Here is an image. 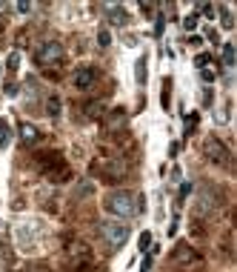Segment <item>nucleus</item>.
I'll use <instances>...</instances> for the list:
<instances>
[{"label": "nucleus", "instance_id": "1", "mask_svg": "<svg viewBox=\"0 0 237 272\" xmlns=\"http://www.w3.org/2000/svg\"><path fill=\"white\" fill-rule=\"evenodd\" d=\"M106 209L112 212V215H118V218H132L137 215V198L132 192H112L109 198H106Z\"/></svg>", "mask_w": 237, "mask_h": 272}, {"label": "nucleus", "instance_id": "2", "mask_svg": "<svg viewBox=\"0 0 237 272\" xmlns=\"http://www.w3.org/2000/svg\"><path fill=\"white\" fill-rule=\"evenodd\" d=\"M34 60L40 63V66H57L60 60H63V46L60 43H54V40H46V43H40V49L34 54Z\"/></svg>", "mask_w": 237, "mask_h": 272}, {"label": "nucleus", "instance_id": "3", "mask_svg": "<svg viewBox=\"0 0 237 272\" xmlns=\"http://www.w3.org/2000/svg\"><path fill=\"white\" fill-rule=\"evenodd\" d=\"M100 232H103V238L109 241V246H123V244L129 241V226L123 221L100 223Z\"/></svg>", "mask_w": 237, "mask_h": 272}, {"label": "nucleus", "instance_id": "4", "mask_svg": "<svg viewBox=\"0 0 237 272\" xmlns=\"http://www.w3.org/2000/svg\"><path fill=\"white\" fill-rule=\"evenodd\" d=\"M203 149H206V158L214 161V163H226L229 161V149L223 146V140H217V137H209Z\"/></svg>", "mask_w": 237, "mask_h": 272}, {"label": "nucleus", "instance_id": "5", "mask_svg": "<svg viewBox=\"0 0 237 272\" xmlns=\"http://www.w3.org/2000/svg\"><path fill=\"white\" fill-rule=\"evenodd\" d=\"M95 69L92 66H83V69H77L74 72V78H71V83H74V89H89V86L95 83Z\"/></svg>", "mask_w": 237, "mask_h": 272}, {"label": "nucleus", "instance_id": "6", "mask_svg": "<svg viewBox=\"0 0 237 272\" xmlns=\"http://www.w3.org/2000/svg\"><path fill=\"white\" fill-rule=\"evenodd\" d=\"M37 137H40V132H37L34 123H20V140L23 143H34Z\"/></svg>", "mask_w": 237, "mask_h": 272}, {"label": "nucleus", "instance_id": "7", "mask_svg": "<svg viewBox=\"0 0 237 272\" xmlns=\"http://www.w3.org/2000/svg\"><path fill=\"white\" fill-rule=\"evenodd\" d=\"M106 15H109V20H112L115 26H123V23H126V12H123V6H106Z\"/></svg>", "mask_w": 237, "mask_h": 272}, {"label": "nucleus", "instance_id": "8", "mask_svg": "<svg viewBox=\"0 0 237 272\" xmlns=\"http://www.w3.org/2000/svg\"><path fill=\"white\" fill-rule=\"evenodd\" d=\"M223 66L235 69V43H223Z\"/></svg>", "mask_w": 237, "mask_h": 272}, {"label": "nucleus", "instance_id": "9", "mask_svg": "<svg viewBox=\"0 0 237 272\" xmlns=\"http://www.w3.org/2000/svg\"><path fill=\"white\" fill-rule=\"evenodd\" d=\"M9 140H12V126L6 118H0V146H9Z\"/></svg>", "mask_w": 237, "mask_h": 272}, {"label": "nucleus", "instance_id": "10", "mask_svg": "<svg viewBox=\"0 0 237 272\" xmlns=\"http://www.w3.org/2000/svg\"><path fill=\"white\" fill-rule=\"evenodd\" d=\"M46 115H49V118H57V115H60V101H57V98H49V103H46Z\"/></svg>", "mask_w": 237, "mask_h": 272}, {"label": "nucleus", "instance_id": "11", "mask_svg": "<svg viewBox=\"0 0 237 272\" xmlns=\"http://www.w3.org/2000/svg\"><path fill=\"white\" fill-rule=\"evenodd\" d=\"M197 23H200V17H197V15H186V17H183V29H186V32H194V29H197Z\"/></svg>", "mask_w": 237, "mask_h": 272}, {"label": "nucleus", "instance_id": "12", "mask_svg": "<svg viewBox=\"0 0 237 272\" xmlns=\"http://www.w3.org/2000/svg\"><path fill=\"white\" fill-rule=\"evenodd\" d=\"M135 75H137V83H146V57H140V60H137Z\"/></svg>", "mask_w": 237, "mask_h": 272}, {"label": "nucleus", "instance_id": "13", "mask_svg": "<svg viewBox=\"0 0 237 272\" xmlns=\"http://www.w3.org/2000/svg\"><path fill=\"white\" fill-rule=\"evenodd\" d=\"M200 78H203L206 83H214V81H217V72H212V69H200Z\"/></svg>", "mask_w": 237, "mask_h": 272}, {"label": "nucleus", "instance_id": "14", "mask_svg": "<svg viewBox=\"0 0 237 272\" xmlns=\"http://www.w3.org/2000/svg\"><path fill=\"white\" fill-rule=\"evenodd\" d=\"M194 252H189V246H177V261H191Z\"/></svg>", "mask_w": 237, "mask_h": 272}, {"label": "nucleus", "instance_id": "15", "mask_svg": "<svg viewBox=\"0 0 237 272\" xmlns=\"http://www.w3.org/2000/svg\"><path fill=\"white\" fill-rule=\"evenodd\" d=\"M100 103H89V106H86V115H89V118H97V115H100Z\"/></svg>", "mask_w": 237, "mask_h": 272}, {"label": "nucleus", "instance_id": "16", "mask_svg": "<svg viewBox=\"0 0 237 272\" xmlns=\"http://www.w3.org/2000/svg\"><path fill=\"white\" fill-rule=\"evenodd\" d=\"M6 66L12 69V72H15L17 66H20V54H17V52H12V54H9V60H6Z\"/></svg>", "mask_w": 237, "mask_h": 272}, {"label": "nucleus", "instance_id": "17", "mask_svg": "<svg viewBox=\"0 0 237 272\" xmlns=\"http://www.w3.org/2000/svg\"><path fill=\"white\" fill-rule=\"evenodd\" d=\"M97 43H100L103 49H106V46H109V43H112V34H109V32H106V29H103V32L97 34Z\"/></svg>", "mask_w": 237, "mask_h": 272}, {"label": "nucleus", "instance_id": "18", "mask_svg": "<svg viewBox=\"0 0 237 272\" xmlns=\"http://www.w3.org/2000/svg\"><path fill=\"white\" fill-rule=\"evenodd\" d=\"M194 63H197V66H200V69H206V63H212V54H206V52H200Z\"/></svg>", "mask_w": 237, "mask_h": 272}, {"label": "nucleus", "instance_id": "19", "mask_svg": "<svg viewBox=\"0 0 237 272\" xmlns=\"http://www.w3.org/2000/svg\"><path fill=\"white\" fill-rule=\"evenodd\" d=\"M197 9H200V12H203L206 17H214V6H212V3H200Z\"/></svg>", "mask_w": 237, "mask_h": 272}, {"label": "nucleus", "instance_id": "20", "mask_svg": "<svg viewBox=\"0 0 237 272\" xmlns=\"http://www.w3.org/2000/svg\"><path fill=\"white\" fill-rule=\"evenodd\" d=\"M232 26H235V20L229 15V9H223V29H232Z\"/></svg>", "mask_w": 237, "mask_h": 272}, {"label": "nucleus", "instance_id": "21", "mask_svg": "<svg viewBox=\"0 0 237 272\" xmlns=\"http://www.w3.org/2000/svg\"><path fill=\"white\" fill-rule=\"evenodd\" d=\"M149 244H152V235H149V232H143V235H140V249L146 252V249H149Z\"/></svg>", "mask_w": 237, "mask_h": 272}, {"label": "nucleus", "instance_id": "22", "mask_svg": "<svg viewBox=\"0 0 237 272\" xmlns=\"http://www.w3.org/2000/svg\"><path fill=\"white\" fill-rule=\"evenodd\" d=\"M15 9L20 12V15H29V12H32V3H17Z\"/></svg>", "mask_w": 237, "mask_h": 272}, {"label": "nucleus", "instance_id": "23", "mask_svg": "<svg viewBox=\"0 0 237 272\" xmlns=\"http://www.w3.org/2000/svg\"><path fill=\"white\" fill-rule=\"evenodd\" d=\"M189 46H203V37H200V34H191V37H189Z\"/></svg>", "mask_w": 237, "mask_h": 272}, {"label": "nucleus", "instance_id": "24", "mask_svg": "<svg viewBox=\"0 0 237 272\" xmlns=\"http://www.w3.org/2000/svg\"><path fill=\"white\" fill-rule=\"evenodd\" d=\"M163 26H166V20H163V17H157V26H154V34H163Z\"/></svg>", "mask_w": 237, "mask_h": 272}, {"label": "nucleus", "instance_id": "25", "mask_svg": "<svg viewBox=\"0 0 237 272\" xmlns=\"http://www.w3.org/2000/svg\"><path fill=\"white\" fill-rule=\"evenodd\" d=\"M6 95H9V98H15V95H17V86L9 83V86H6Z\"/></svg>", "mask_w": 237, "mask_h": 272}, {"label": "nucleus", "instance_id": "26", "mask_svg": "<svg viewBox=\"0 0 237 272\" xmlns=\"http://www.w3.org/2000/svg\"><path fill=\"white\" fill-rule=\"evenodd\" d=\"M189 192H191V184H183V187H180V198H186Z\"/></svg>", "mask_w": 237, "mask_h": 272}, {"label": "nucleus", "instance_id": "27", "mask_svg": "<svg viewBox=\"0 0 237 272\" xmlns=\"http://www.w3.org/2000/svg\"><path fill=\"white\" fill-rule=\"evenodd\" d=\"M6 9H9V6H6V3H0V12H6Z\"/></svg>", "mask_w": 237, "mask_h": 272}]
</instances>
